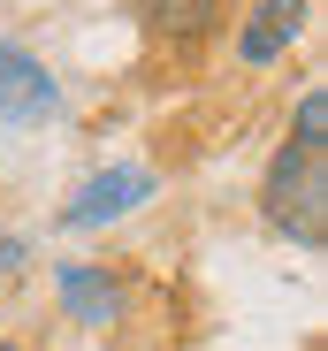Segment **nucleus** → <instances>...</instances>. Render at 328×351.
I'll return each instance as SVG.
<instances>
[{"label":"nucleus","mask_w":328,"mask_h":351,"mask_svg":"<svg viewBox=\"0 0 328 351\" xmlns=\"http://www.w3.org/2000/svg\"><path fill=\"white\" fill-rule=\"evenodd\" d=\"M53 107H62V92H53L46 62L23 53L16 38H0V123H46Z\"/></svg>","instance_id":"nucleus-2"},{"label":"nucleus","mask_w":328,"mask_h":351,"mask_svg":"<svg viewBox=\"0 0 328 351\" xmlns=\"http://www.w3.org/2000/svg\"><path fill=\"white\" fill-rule=\"evenodd\" d=\"M0 351H16V343H0Z\"/></svg>","instance_id":"nucleus-8"},{"label":"nucleus","mask_w":328,"mask_h":351,"mask_svg":"<svg viewBox=\"0 0 328 351\" xmlns=\"http://www.w3.org/2000/svg\"><path fill=\"white\" fill-rule=\"evenodd\" d=\"M62 306H69V321H115V306H123V290L107 282L99 267H62Z\"/></svg>","instance_id":"nucleus-6"},{"label":"nucleus","mask_w":328,"mask_h":351,"mask_svg":"<svg viewBox=\"0 0 328 351\" xmlns=\"http://www.w3.org/2000/svg\"><path fill=\"white\" fill-rule=\"evenodd\" d=\"M138 16L153 38H168V46H199L229 23V0H138Z\"/></svg>","instance_id":"nucleus-5"},{"label":"nucleus","mask_w":328,"mask_h":351,"mask_svg":"<svg viewBox=\"0 0 328 351\" xmlns=\"http://www.w3.org/2000/svg\"><path fill=\"white\" fill-rule=\"evenodd\" d=\"M138 199H153V176L145 168H107V176H92V184L62 206V229H99V221L130 214Z\"/></svg>","instance_id":"nucleus-3"},{"label":"nucleus","mask_w":328,"mask_h":351,"mask_svg":"<svg viewBox=\"0 0 328 351\" xmlns=\"http://www.w3.org/2000/svg\"><path fill=\"white\" fill-rule=\"evenodd\" d=\"M260 214L275 221L290 245L320 252V237H328V145H283L275 160H267Z\"/></svg>","instance_id":"nucleus-1"},{"label":"nucleus","mask_w":328,"mask_h":351,"mask_svg":"<svg viewBox=\"0 0 328 351\" xmlns=\"http://www.w3.org/2000/svg\"><path fill=\"white\" fill-rule=\"evenodd\" d=\"M305 31V0H260V8L244 16L237 31V53H244V69H267V62H283V53L298 46Z\"/></svg>","instance_id":"nucleus-4"},{"label":"nucleus","mask_w":328,"mask_h":351,"mask_svg":"<svg viewBox=\"0 0 328 351\" xmlns=\"http://www.w3.org/2000/svg\"><path fill=\"white\" fill-rule=\"evenodd\" d=\"M290 130H298L290 145H328V92H305L298 99V123Z\"/></svg>","instance_id":"nucleus-7"}]
</instances>
